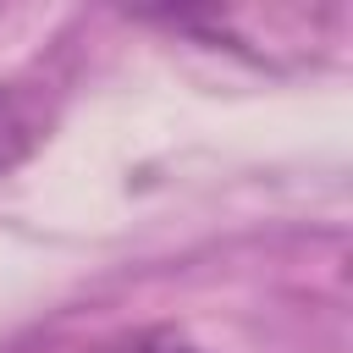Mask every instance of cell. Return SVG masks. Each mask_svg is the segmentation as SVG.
I'll return each mask as SVG.
<instances>
[{
  "instance_id": "cell-1",
  "label": "cell",
  "mask_w": 353,
  "mask_h": 353,
  "mask_svg": "<svg viewBox=\"0 0 353 353\" xmlns=\"http://www.w3.org/2000/svg\"><path fill=\"white\" fill-rule=\"evenodd\" d=\"M50 99L39 83H0V171L22 165L44 138H50Z\"/></svg>"
},
{
  "instance_id": "cell-2",
  "label": "cell",
  "mask_w": 353,
  "mask_h": 353,
  "mask_svg": "<svg viewBox=\"0 0 353 353\" xmlns=\"http://www.w3.org/2000/svg\"><path fill=\"white\" fill-rule=\"evenodd\" d=\"M105 353H199L188 336H176V331H165V325H154V331H138V336H127L121 347H105Z\"/></svg>"
}]
</instances>
